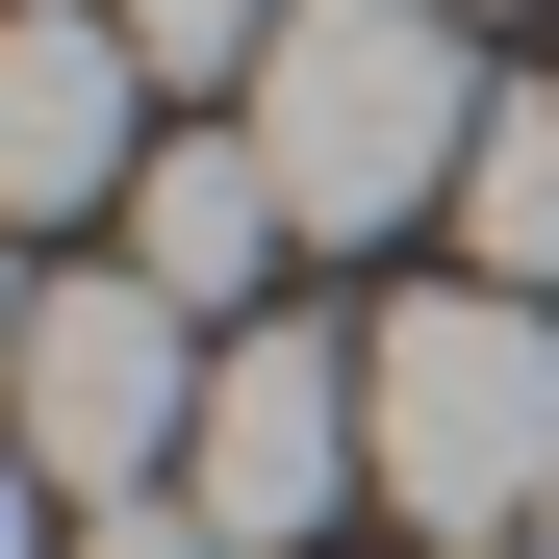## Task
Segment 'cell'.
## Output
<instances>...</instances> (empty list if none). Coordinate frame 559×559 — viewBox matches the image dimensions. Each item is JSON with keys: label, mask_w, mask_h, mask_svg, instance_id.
Here are the masks:
<instances>
[{"label": "cell", "mask_w": 559, "mask_h": 559, "mask_svg": "<svg viewBox=\"0 0 559 559\" xmlns=\"http://www.w3.org/2000/svg\"><path fill=\"white\" fill-rule=\"evenodd\" d=\"M103 26H128L153 76H254V51H280V0H103Z\"/></svg>", "instance_id": "ba28073f"}, {"label": "cell", "mask_w": 559, "mask_h": 559, "mask_svg": "<svg viewBox=\"0 0 559 559\" xmlns=\"http://www.w3.org/2000/svg\"><path fill=\"white\" fill-rule=\"evenodd\" d=\"M76 559H229V534L178 509V484H128V509H76Z\"/></svg>", "instance_id": "9c48e42d"}, {"label": "cell", "mask_w": 559, "mask_h": 559, "mask_svg": "<svg viewBox=\"0 0 559 559\" xmlns=\"http://www.w3.org/2000/svg\"><path fill=\"white\" fill-rule=\"evenodd\" d=\"M356 432H382L407 559L534 534V509H559V306H534V280H432V306H382V331H356Z\"/></svg>", "instance_id": "7a4b0ae2"}, {"label": "cell", "mask_w": 559, "mask_h": 559, "mask_svg": "<svg viewBox=\"0 0 559 559\" xmlns=\"http://www.w3.org/2000/svg\"><path fill=\"white\" fill-rule=\"evenodd\" d=\"M484 103H509V76L432 26V0H280V51H254V178H280L306 254H382L407 204L484 178Z\"/></svg>", "instance_id": "6da1fadb"}, {"label": "cell", "mask_w": 559, "mask_h": 559, "mask_svg": "<svg viewBox=\"0 0 559 559\" xmlns=\"http://www.w3.org/2000/svg\"><path fill=\"white\" fill-rule=\"evenodd\" d=\"M153 178V51L103 26V0H26V26H0V204H128Z\"/></svg>", "instance_id": "5b68a950"}, {"label": "cell", "mask_w": 559, "mask_h": 559, "mask_svg": "<svg viewBox=\"0 0 559 559\" xmlns=\"http://www.w3.org/2000/svg\"><path fill=\"white\" fill-rule=\"evenodd\" d=\"M356 484H382V432H356V356H331V331H229V382H204V457H178V509H204L229 559H306Z\"/></svg>", "instance_id": "277c9868"}, {"label": "cell", "mask_w": 559, "mask_h": 559, "mask_svg": "<svg viewBox=\"0 0 559 559\" xmlns=\"http://www.w3.org/2000/svg\"><path fill=\"white\" fill-rule=\"evenodd\" d=\"M457 280H534L559 306V76L484 103V178H457Z\"/></svg>", "instance_id": "52a82bcc"}, {"label": "cell", "mask_w": 559, "mask_h": 559, "mask_svg": "<svg viewBox=\"0 0 559 559\" xmlns=\"http://www.w3.org/2000/svg\"><path fill=\"white\" fill-rule=\"evenodd\" d=\"M204 306H178L153 254H76V280H26V484H76V509H128V484H178L204 457Z\"/></svg>", "instance_id": "3957f363"}, {"label": "cell", "mask_w": 559, "mask_h": 559, "mask_svg": "<svg viewBox=\"0 0 559 559\" xmlns=\"http://www.w3.org/2000/svg\"><path fill=\"white\" fill-rule=\"evenodd\" d=\"M534 559H559V509H534Z\"/></svg>", "instance_id": "30bf717a"}, {"label": "cell", "mask_w": 559, "mask_h": 559, "mask_svg": "<svg viewBox=\"0 0 559 559\" xmlns=\"http://www.w3.org/2000/svg\"><path fill=\"white\" fill-rule=\"evenodd\" d=\"M128 254L178 280V306H254V280L306 254V229H280V178H254V128H178V153L128 178Z\"/></svg>", "instance_id": "8992f818"}]
</instances>
